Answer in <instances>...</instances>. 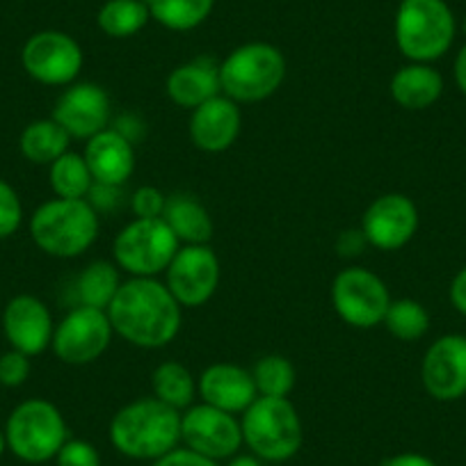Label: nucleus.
<instances>
[{"label":"nucleus","mask_w":466,"mask_h":466,"mask_svg":"<svg viewBox=\"0 0 466 466\" xmlns=\"http://www.w3.org/2000/svg\"><path fill=\"white\" fill-rule=\"evenodd\" d=\"M181 304L156 277H131L122 281L107 307L115 334L136 348L158 350L172 343L181 329Z\"/></svg>","instance_id":"f257e3e1"},{"label":"nucleus","mask_w":466,"mask_h":466,"mask_svg":"<svg viewBox=\"0 0 466 466\" xmlns=\"http://www.w3.org/2000/svg\"><path fill=\"white\" fill-rule=\"evenodd\" d=\"M110 441L124 457L156 461L178 448L181 414L158 398L133 400L112 416Z\"/></svg>","instance_id":"f03ea898"},{"label":"nucleus","mask_w":466,"mask_h":466,"mask_svg":"<svg viewBox=\"0 0 466 466\" xmlns=\"http://www.w3.org/2000/svg\"><path fill=\"white\" fill-rule=\"evenodd\" d=\"M30 236L48 257L76 258L98 236V213L87 199H56L39 206L30 219Z\"/></svg>","instance_id":"7ed1b4c3"},{"label":"nucleus","mask_w":466,"mask_h":466,"mask_svg":"<svg viewBox=\"0 0 466 466\" xmlns=\"http://www.w3.org/2000/svg\"><path fill=\"white\" fill-rule=\"evenodd\" d=\"M284 78V53L266 42L243 44L219 65V89L236 103L266 101L281 87Z\"/></svg>","instance_id":"20e7f679"},{"label":"nucleus","mask_w":466,"mask_h":466,"mask_svg":"<svg viewBox=\"0 0 466 466\" xmlns=\"http://www.w3.org/2000/svg\"><path fill=\"white\" fill-rule=\"evenodd\" d=\"M457 21L446 0H402L396 15V44L411 62L430 65L451 51Z\"/></svg>","instance_id":"39448f33"},{"label":"nucleus","mask_w":466,"mask_h":466,"mask_svg":"<svg viewBox=\"0 0 466 466\" xmlns=\"http://www.w3.org/2000/svg\"><path fill=\"white\" fill-rule=\"evenodd\" d=\"M243 443L266 461H286L302 448L304 428L289 398L258 396L243 411Z\"/></svg>","instance_id":"423d86ee"},{"label":"nucleus","mask_w":466,"mask_h":466,"mask_svg":"<svg viewBox=\"0 0 466 466\" xmlns=\"http://www.w3.org/2000/svg\"><path fill=\"white\" fill-rule=\"evenodd\" d=\"M69 439L66 420L53 402L30 398L15 407L5 425L7 448L28 464L53 460Z\"/></svg>","instance_id":"0eeeda50"},{"label":"nucleus","mask_w":466,"mask_h":466,"mask_svg":"<svg viewBox=\"0 0 466 466\" xmlns=\"http://www.w3.org/2000/svg\"><path fill=\"white\" fill-rule=\"evenodd\" d=\"M177 252L178 238L163 218H136L116 233L112 243L116 268L131 277H158L167 270Z\"/></svg>","instance_id":"6e6552de"},{"label":"nucleus","mask_w":466,"mask_h":466,"mask_svg":"<svg viewBox=\"0 0 466 466\" xmlns=\"http://www.w3.org/2000/svg\"><path fill=\"white\" fill-rule=\"evenodd\" d=\"M331 304L343 322L357 329H373L391 304L387 284L369 268H345L331 284Z\"/></svg>","instance_id":"1a4fd4ad"},{"label":"nucleus","mask_w":466,"mask_h":466,"mask_svg":"<svg viewBox=\"0 0 466 466\" xmlns=\"http://www.w3.org/2000/svg\"><path fill=\"white\" fill-rule=\"evenodd\" d=\"M115 329L107 311L94 307H74L53 331L51 348L69 366H87L110 348Z\"/></svg>","instance_id":"9d476101"},{"label":"nucleus","mask_w":466,"mask_h":466,"mask_svg":"<svg viewBox=\"0 0 466 466\" xmlns=\"http://www.w3.org/2000/svg\"><path fill=\"white\" fill-rule=\"evenodd\" d=\"M83 48L71 35L60 30H42L25 42L21 65L25 74L42 85H71L83 69Z\"/></svg>","instance_id":"9b49d317"},{"label":"nucleus","mask_w":466,"mask_h":466,"mask_svg":"<svg viewBox=\"0 0 466 466\" xmlns=\"http://www.w3.org/2000/svg\"><path fill=\"white\" fill-rule=\"evenodd\" d=\"M165 286L186 309L208 302L219 286L218 254L208 245H183L165 270Z\"/></svg>","instance_id":"f8f14e48"},{"label":"nucleus","mask_w":466,"mask_h":466,"mask_svg":"<svg viewBox=\"0 0 466 466\" xmlns=\"http://www.w3.org/2000/svg\"><path fill=\"white\" fill-rule=\"evenodd\" d=\"M181 439L208 460H228L243 446V428L233 414L201 402L181 416Z\"/></svg>","instance_id":"ddd939ff"},{"label":"nucleus","mask_w":466,"mask_h":466,"mask_svg":"<svg viewBox=\"0 0 466 466\" xmlns=\"http://www.w3.org/2000/svg\"><path fill=\"white\" fill-rule=\"evenodd\" d=\"M419 231V208L400 192L378 197L361 218V233L366 243L380 252L402 249Z\"/></svg>","instance_id":"4468645a"},{"label":"nucleus","mask_w":466,"mask_h":466,"mask_svg":"<svg viewBox=\"0 0 466 466\" xmlns=\"http://www.w3.org/2000/svg\"><path fill=\"white\" fill-rule=\"evenodd\" d=\"M423 387L434 400L452 402L466 396V336L446 334L428 348L420 364Z\"/></svg>","instance_id":"2eb2a0df"},{"label":"nucleus","mask_w":466,"mask_h":466,"mask_svg":"<svg viewBox=\"0 0 466 466\" xmlns=\"http://www.w3.org/2000/svg\"><path fill=\"white\" fill-rule=\"evenodd\" d=\"M53 119L76 140H89L110 122V96L96 83L71 85L53 107Z\"/></svg>","instance_id":"dca6fc26"},{"label":"nucleus","mask_w":466,"mask_h":466,"mask_svg":"<svg viewBox=\"0 0 466 466\" xmlns=\"http://www.w3.org/2000/svg\"><path fill=\"white\" fill-rule=\"evenodd\" d=\"M3 331L10 340L12 350H19L28 357L42 355L44 350L51 348L53 316L46 304L35 295H16L7 302L3 311Z\"/></svg>","instance_id":"f3484780"},{"label":"nucleus","mask_w":466,"mask_h":466,"mask_svg":"<svg viewBox=\"0 0 466 466\" xmlns=\"http://www.w3.org/2000/svg\"><path fill=\"white\" fill-rule=\"evenodd\" d=\"M240 127H243V115L238 103L218 94L192 110L190 140L206 154H222L238 140Z\"/></svg>","instance_id":"a211bd4d"},{"label":"nucleus","mask_w":466,"mask_h":466,"mask_svg":"<svg viewBox=\"0 0 466 466\" xmlns=\"http://www.w3.org/2000/svg\"><path fill=\"white\" fill-rule=\"evenodd\" d=\"M197 391L206 405H213L228 414H243L258 398L252 373L236 364H213L197 380Z\"/></svg>","instance_id":"6ab92c4d"},{"label":"nucleus","mask_w":466,"mask_h":466,"mask_svg":"<svg viewBox=\"0 0 466 466\" xmlns=\"http://www.w3.org/2000/svg\"><path fill=\"white\" fill-rule=\"evenodd\" d=\"M83 158L92 172L94 183H106V186L122 187L136 169L133 142L116 128H106L89 137Z\"/></svg>","instance_id":"aec40b11"},{"label":"nucleus","mask_w":466,"mask_h":466,"mask_svg":"<svg viewBox=\"0 0 466 466\" xmlns=\"http://www.w3.org/2000/svg\"><path fill=\"white\" fill-rule=\"evenodd\" d=\"M219 92V65L210 57H195L167 76V96L186 110H195Z\"/></svg>","instance_id":"412c9836"},{"label":"nucleus","mask_w":466,"mask_h":466,"mask_svg":"<svg viewBox=\"0 0 466 466\" xmlns=\"http://www.w3.org/2000/svg\"><path fill=\"white\" fill-rule=\"evenodd\" d=\"M391 96L405 110H425L434 106L443 94V78L434 66L411 62L393 74Z\"/></svg>","instance_id":"4be33fe9"},{"label":"nucleus","mask_w":466,"mask_h":466,"mask_svg":"<svg viewBox=\"0 0 466 466\" xmlns=\"http://www.w3.org/2000/svg\"><path fill=\"white\" fill-rule=\"evenodd\" d=\"M163 219L183 245H208L213 238V219L208 210L190 195L169 197Z\"/></svg>","instance_id":"5701e85b"},{"label":"nucleus","mask_w":466,"mask_h":466,"mask_svg":"<svg viewBox=\"0 0 466 466\" xmlns=\"http://www.w3.org/2000/svg\"><path fill=\"white\" fill-rule=\"evenodd\" d=\"M69 133L56 119H37L24 128L19 149L33 165H53L69 151Z\"/></svg>","instance_id":"b1692460"},{"label":"nucleus","mask_w":466,"mask_h":466,"mask_svg":"<svg viewBox=\"0 0 466 466\" xmlns=\"http://www.w3.org/2000/svg\"><path fill=\"white\" fill-rule=\"evenodd\" d=\"M122 286L119 268L107 261H94L76 277L74 295L76 307H94L107 311L115 299L116 290Z\"/></svg>","instance_id":"393cba45"},{"label":"nucleus","mask_w":466,"mask_h":466,"mask_svg":"<svg viewBox=\"0 0 466 466\" xmlns=\"http://www.w3.org/2000/svg\"><path fill=\"white\" fill-rule=\"evenodd\" d=\"M151 19L174 33H187L204 24L215 7V0H145Z\"/></svg>","instance_id":"a878e982"},{"label":"nucleus","mask_w":466,"mask_h":466,"mask_svg":"<svg viewBox=\"0 0 466 466\" xmlns=\"http://www.w3.org/2000/svg\"><path fill=\"white\" fill-rule=\"evenodd\" d=\"M149 19L151 12L145 0H107L98 10L96 24L107 37L124 39L140 33Z\"/></svg>","instance_id":"bb28decb"},{"label":"nucleus","mask_w":466,"mask_h":466,"mask_svg":"<svg viewBox=\"0 0 466 466\" xmlns=\"http://www.w3.org/2000/svg\"><path fill=\"white\" fill-rule=\"evenodd\" d=\"M151 389L154 398L165 405L174 407L177 411L192 407L197 393V382L190 370L178 361H165L151 375Z\"/></svg>","instance_id":"cd10ccee"},{"label":"nucleus","mask_w":466,"mask_h":466,"mask_svg":"<svg viewBox=\"0 0 466 466\" xmlns=\"http://www.w3.org/2000/svg\"><path fill=\"white\" fill-rule=\"evenodd\" d=\"M48 167H51L48 181H51L56 197H60V199H87L94 178L83 156L66 151Z\"/></svg>","instance_id":"c85d7f7f"},{"label":"nucleus","mask_w":466,"mask_h":466,"mask_svg":"<svg viewBox=\"0 0 466 466\" xmlns=\"http://www.w3.org/2000/svg\"><path fill=\"white\" fill-rule=\"evenodd\" d=\"M382 322L393 339L411 343V340H419L428 334L430 313L428 309L420 302H416V299H391V304H389L387 309V316H384Z\"/></svg>","instance_id":"c756f323"},{"label":"nucleus","mask_w":466,"mask_h":466,"mask_svg":"<svg viewBox=\"0 0 466 466\" xmlns=\"http://www.w3.org/2000/svg\"><path fill=\"white\" fill-rule=\"evenodd\" d=\"M254 384H257L258 396L268 398H289L295 387V369L286 357L266 355L254 364L252 370Z\"/></svg>","instance_id":"7c9ffc66"},{"label":"nucleus","mask_w":466,"mask_h":466,"mask_svg":"<svg viewBox=\"0 0 466 466\" xmlns=\"http://www.w3.org/2000/svg\"><path fill=\"white\" fill-rule=\"evenodd\" d=\"M24 222V204L7 181L0 178V240L10 238Z\"/></svg>","instance_id":"2f4dec72"},{"label":"nucleus","mask_w":466,"mask_h":466,"mask_svg":"<svg viewBox=\"0 0 466 466\" xmlns=\"http://www.w3.org/2000/svg\"><path fill=\"white\" fill-rule=\"evenodd\" d=\"M56 460L57 466H101L98 451L89 441H83V439H66Z\"/></svg>","instance_id":"473e14b6"},{"label":"nucleus","mask_w":466,"mask_h":466,"mask_svg":"<svg viewBox=\"0 0 466 466\" xmlns=\"http://www.w3.org/2000/svg\"><path fill=\"white\" fill-rule=\"evenodd\" d=\"M30 375V357L19 352V350H10L0 357V384L7 389H16L28 380Z\"/></svg>","instance_id":"72a5a7b5"},{"label":"nucleus","mask_w":466,"mask_h":466,"mask_svg":"<svg viewBox=\"0 0 466 466\" xmlns=\"http://www.w3.org/2000/svg\"><path fill=\"white\" fill-rule=\"evenodd\" d=\"M165 204H167V199H165L163 192L154 186L137 187L131 197L133 215H136V218H142V219L163 218Z\"/></svg>","instance_id":"f704fd0d"},{"label":"nucleus","mask_w":466,"mask_h":466,"mask_svg":"<svg viewBox=\"0 0 466 466\" xmlns=\"http://www.w3.org/2000/svg\"><path fill=\"white\" fill-rule=\"evenodd\" d=\"M154 466H218V461L190 451V448H174L172 452L154 461Z\"/></svg>","instance_id":"c9c22d12"},{"label":"nucleus","mask_w":466,"mask_h":466,"mask_svg":"<svg viewBox=\"0 0 466 466\" xmlns=\"http://www.w3.org/2000/svg\"><path fill=\"white\" fill-rule=\"evenodd\" d=\"M119 190H122L119 186L94 183L92 190H89V195H87L89 206H92L96 213H98V210H106V213H110V210H115L116 204L122 201V197H119Z\"/></svg>","instance_id":"e433bc0d"},{"label":"nucleus","mask_w":466,"mask_h":466,"mask_svg":"<svg viewBox=\"0 0 466 466\" xmlns=\"http://www.w3.org/2000/svg\"><path fill=\"white\" fill-rule=\"evenodd\" d=\"M448 295H451V304L455 307V311H460L461 316H466V266L452 277Z\"/></svg>","instance_id":"4c0bfd02"},{"label":"nucleus","mask_w":466,"mask_h":466,"mask_svg":"<svg viewBox=\"0 0 466 466\" xmlns=\"http://www.w3.org/2000/svg\"><path fill=\"white\" fill-rule=\"evenodd\" d=\"M366 238H364V233L360 231H345L340 233V238H339V254L340 257H357V254L364 249Z\"/></svg>","instance_id":"58836bf2"},{"label":"nucleus","mask_w":466,"mask_h":466,"mask_svg":"<svg viewBox=\"0 0 466 466\" xmlns=\"http://www.w3.org/2000/svg\"><path fill=\"white\" fill-rule=\"evenodd\" d=\"M384 466H437L430 457L419 455V452H400L384 461Z\"/></svg>","instance_id":"ea45409f"},{"label":"nucleus","mask_w":466,"mask_h":466,"mask_svg":"<svg viewBox=\"0 0 466 466\" xmlns=\"http://www.w3.org/2000/svg\"><path fill=\"white\" fill-rule=\"evenodd\" d=\"M452 74H455V83L460 87V92L466 96V44L460 48L455 57V66H452Z\"/></svg>","instance_id":"a19ab883"},{"label":"nucleus","mask_w":466,"mask_h":466,"mask_svg":"<svg viewBox=\"0 0 466 466\" xmlns=\"http://www.w3.org/2000/svg\"><path fill=\"white\" fill-rule=\"evenodd\" d=\"M228 466H263L257 455H238L228 461Z\"/></svg>","instance_id":"79ce46f5"},{"label":"nucleus","mask_w":466,"mask_h":466,"mask_svg":"<svg viewBox=\"0 0 466 466\" xmlns=\"http://www.w3.org/2000/svg\"><path fill=\"white\" fill-rule=\"evenodd\" d=\"M5 446H7V441H5V432H3V430H0V455H3V451H5Z\"/></svg>","instance_id":"37998d69"}]
</instances>
